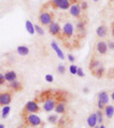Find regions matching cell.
Segmentation results:
<instances>
[{"mask_svg":"<svg viewBox=\"0 0 114 128\" xmlns=\"http://www.w3.org/2000/svg\"><path fill=\"white\" fill-rule=\"evenodd\" d=\"M74 2H78L75 0H51V5L54 8H58L62 10H66L71 7V5Z\"/></svg>","mask_w":114,"mask_h":128,"instance_id":"6da1fadb","label":"cell"},{"mask_svg":"<svg viewBox=\"0 0 114 128\" xmlns=\"http://www.w3.org/2000/svg\"><path fill=\"white\" fill-rule=\"evenodd\" d=\"M25 121H26L27 125L32 126V127H39L41 126L42 121H41V118L36 114H29L25 116Z\"/></svg>","mask_w":114,"mask_h":128,"instance_id":"7a4b0ae2","label":"cell"},{"mask_svg":"<svg viewBox=\"0 0 114 128\" xmlns=\"http://www.w3.org/2000/svg\"><path fill=\"white\" fill-rule=\"evenodd\" d=\"M39 22L45 26H49L54 22V15L50 12H41L39 15Z\"/></svg>","mask_w":114,"mask_h":128,"instance_id":"3957f363","label":"cell"},{"mask_svg":"<svg viewBox=\"0 0 114 128\" xmlns=\"http://www.w3.org/2000/svg\"><path fill=\"white\" fill-rule=\"evenodd\" d=\"M74 31H75V26L70 22L65 23V24L63 25V27H62V33H63V36H65L66 39L72 38L73 34H74Z\"/></svg>","mask_w":114,"mask_h":128,"instance_id":"277c9868","label":"cell"},{"mask_svg":"<svg viewBox=\"0 0 114 128\" xmlns=\"http://www.w3.org/2000/svg\"><path fill=\"white\" fill-rule=\"evenodd\" d=\"M23 110H24L25 114H36L40 110V106L35 101H29L24 106Z\"/></svg>","mask_w":114,"mask_h":128,"instance_id":"5b68a950","label":"cell"},{"mask_svg":"<svg viewBox=\"0 0 114 128\" xmlns=\"http://www.w3.org/2000/svg\"><path fill=\"white\" fill-rule=\"evenodd\" d=\"M13 100V94L10 92H1L0 93V106H9Z\"/></svg>","mask_w":114,"mask_h":128,"instance_id":"8992f818","label":"cell"},{"mask_svg":"<svg viewBox=\"0 0 114 128\" xmlns=\"http://www.w3.org/2000/svg\"><path fill=\"white\" fill-rule=\"evenodd\" d=\"M80 2H81V1H80ZM80 2H74V4H72V5H71V7L68 8L71 16L75 17V18H79V17L81 16V12H82V9H81Z\"/></svg>","mask_w":114,"mask_h":128,"instance_id":"52a82bcc","label":"cell"},{"mask_svg":"<svg viewBox=\"0 0 114 128\" xmlns=\"http://www.w3.org/2000/svg\"><path fill=\"white\" fill-rule=\"evenodd\" d=\"M48 31H49V33H50L51 35H54V36H61L62 27L59 26L58 23L54 20V22L48 26Z\"/></svg>","mask_w":114,"mask_h":128,"instance_id":"ba28073f","label":"cell"},{"mask_svg":"<svg viewBox=\"0 0 114 128\" xmlns=\"http://www.w3.org/2000/svg\"><path fill=\"white\" fill-rule=\"evenodd\" d=\"M95 49H96V52H97L98 54H100V56L106 54L107 51H108V46H107V43L105 41H98L97 43H96Z\"/></svg>","mask_w":114,"mask_h":128,"instance_id":"9c48e42d","label":"cell"},{"mask_svg":"<svg viewBox=\"0 0 114 128\" xmlns=\"http://www.w3.org/2000/svg\"><path fill=\"white\" fill-rule=\"evenodd\" d=\"M56 100L53 99V98H48V99L45 100L44 102V110L47 112H50L53 111L54 109H55V106H56Z\"/></svg>","mask_w":114,"mask_h":128,"instance_id":"30bf717a","label":"cell"},{"mask_svg":"<svg viewBox=\"0 0 114 128\" xmlns=\"http://www.w3.org/2000/svg\"><path fill=\"white\" fill-rule=\"evenodd\" d=\"M97 101L102 102L104 106H107L109 103V95L106 91H100L97 94Z\"/></svg>","mask_w":114,"mask_h":128,"instance_id":"8fae6325","label":"cell"},{"mask_svg":"<svg viewBox=\"0 0 114 128\" xmlns=\"http://www.w3.org/2000/svg\"><path fill=\"white\" fill-rule=\"evenodd\" d=\"M97 117H96V112L95 114H90L87 118V125L90 128H94L95 126H97Z\"/></svg>","mask_w":114,"mask_h":128,"instance_id":"7c38bea8","label":"cell"},{"mask_svg":"<svg viewBox=\"0 0 114 128\" xmlns=\"http://www.w3.org/2000/svg\"><path fill=\"white\" fill-rule=\"evenodd\" d=\"M4 76H5L6 82H9V83L16 80V78H17V74L14 70H8V72H6L5 74H4Z\"/></svg>","mask_w":114,"mask_h":128,"instance_id":"4fadbf2b","label":"cell"},{"mask_svg":"<svg viewBox=\"0 0 114 128\" xmlns=\"http://www.w3.org/2000/svg\"><path fill=\"white\" fill-rule=\"evenodd\" d=\"M50 46H51V48H53V50L56 52V54L58 56V58L63 60V59H64V53H63V51L61 50V48H59V46H57V43H56L55 41H51Z\"/></svg>","mask_w":114,"mask_h":128,"instance_id":"5bb4252c","label":"cell"},{"mask_svg":"<svg viewBox=\"0 0 114 128\" xmlns=\"http://www.w3.org/2000/svg\"><path fill=\"white\" fill-rule=\"evenodd\" d=\"M100 66H103V64L100 62L98 59L92 58L91 60H90V64H89V69L91 70V72H95V70L97 69V68H99Z\"/></svg>","mask_w":114,"mask_h":128,"instance_id":"9a60e30c","label":"cell"},{"mask_svg":"<svg viewBox=\"0 0 114 128\" xmlns=\"http://www.w3.org/2000/svg\"><path fill=\"white\" fill-rule=\"evenodd\" d=\"M103 111H104V114H105L106 118L111 119L114 114V106H112V104H107V106L104 108Z\"/></svg>","mask_w":114,"mask_h":128,"instance_id":"2e32d148","label":"cell"},{"mask_svg":"<svg viewBox=\"0 0 114 128\" xmlns=\"http://www.w3.org/2000/svg\"><path fill=\"white\" fill-rule=\"evenodd\" d=\"M55 111L56 114H65L66 112V104L65 102H57L55 106Z\"/></svg>","mask_w":114,"mask_h":128,"instance_id":"e0dca14e","label":"cell"},{"mask_svg":"<svg viewBox=\"0 0 114 128\" xmlns=\"http://www.w3.org/2000/svg\"><path fill=\"white\" fill-rule=\"evenodd\" d=\"M9 88L12 91H15V92H18V91H22L23 86H22V83L18 82V80H14V82H10L9 83Z\"/></svg>","mask_w":114,"mask_h":128,"instance_id":"ac0fdd59","label":"cell"},{"mask_svg":"<svg viewBox=\"0 0 114 128\" xmlns=\"http://www.w3.org/2000/svg\"><path fill=\"white\" fill-rule=\"evenodd\" d=\"M107 32H108V28H107L105 25H100L97 30H96V34H97L98 38H105L107 35Z\"/></svg>","mask_w":114,"mask_h":128,"instance_id":"d6986e66","label":"cell"},{"mask_svg":"<svg viewBox=\"0 0 114 128\" xmlns=\"http://www.w3.org/2000/svg\"><path fill=\"white\" fill-rule=\"evenodd\" d=\"M16 51H17V53H18L20 56H23V57L27 56V54L30 53V49L27 48L26 46H17V49H16Z\"/></svg>","mask_w":114,"mask_h":128,"instance_id":"ffe728a7","label":"cell"},{"mask_svg":"<svg viewBox=\"0 0 114 128\" xmlns=\"http://www.w3.org/2000/svg\"><path fill=\"white\" fill-rule=\"evenodd\" d=\"M92 75H94L95 77H97V78L104 77V76H105V68H104V66H100V67L97 68L95 72H92Z\"/></svg>","mask_w":114,"mask_h":128,"instance_id":"44dd1931","label":"cell"},{"mask_svg":"<svg viewBox=\"0 0 114 128\" xmlns=\"http://www.w3.org/2000/svg\"><path fill=\"white\" fill-rule=\"evenodd\" d=\"M75 28H77V31H78L79 33H85V31H86V23H85V20H79V22L77 23Z\"/></svg>","mask_w":114,"mask_h":128,"instance_id":"7402d4cb","label":"cell"},{"mask_svg":"<svg viewBox=\"0 0 114 128\" xmlns=\"http://www.w3.org/2000/svg\"><path fill=\"white\" fill-rule=\"evenodd\" d=\"M25 27H26V31L29 32L30 34L35 33V31H34V25L31 23V20H26V22H25Z\"/></svg>","mask_w":114,"mask_h":128,"instance_id":"603a6c76","label":"cell"},{"mask_svg":"<svg viewBox=\"0 0 114 128\" xmlns=\"http://www.w3.org/2000/svg\"><path fill=\"white\" fill-rule=\"evenodd\" d=\"M9 112H10V106H3V110H1V117H3L4 119H6L8 117V114H9Z\"/></svg>","mask_w":114,"mask_h":128,"instance_id":"cb8c5ba5","label":"cell"},{"mask_svg":"<svg viewBox=\"0 0 114 128\" xmlns=\"http://www.w3.org/2000/svg\"><path fill=\"white\" fill-rule=\"evenodd\" d=\"M96 117H97V122L102 125L103 121H104V114H103L102 110H97V112H96Z\"/></svg>","mask_w":114,"mask_h":128,"instance_id":"d4e9b609","label":"cell"},{"mask_svg":"<svg viewBox=\"0 0 114 128\" xmlns=\"http://www.w3.org/2000/svg\"><path fill=\"white\" fill-rule=\"evenodd\" d=\"M58 116L57 114H50V116L48 117V121L50 124H57L58 122Z\"/></svg>","mask_w":114,"mask_h":128,"instance_id":"484cf974","label":"cell"},{"mask_svg":"<svg viewBox=\"0 0 114 128\" xmlns=\"http://www.w3.org/2000/svg\"><path fill=\"white\" fill-rule=\"evenodd\" d=\"M34 31L39 34V35H44V34H45L44 28H42L41 26H39V25H34Z\"/></svg>","mask_w":114,"mask_h":128,"instance_id":"4316f807","label":"cell"},{"mask_svg":"<svg viewBox=\"0 0 114 128\" xmlns=\"http://www.w3.org/2000/svg\"><path fill=\"white\" fill-rule=\"evenodd\" d=\"M77 70H78V67L72 64V65L70 66V72L72 74V75H77Z\"/></svg>","mask_w":114,"mask_h":128,"instance_id":"83f0119b","label":"cell"},{"mask_svg":"<svg viewBox=\"0 0 114 128\" xmlns=\"http://www.w3.org/2000/svg\"><path fill=\"white\" fill-rule=\"evenodd\" d=\"M57 72H58L59 74H62V75H63L64 72H65V67H64V65H59L58 67H57Z\"/></svg>","mask_w":114,"mask_h":128,"instance_id":"f1b7e54d","label":"cell"},{"mask_svg":"<svg viewBox=\"0 0 114 128\" xmlns=\"http://www.w3.org/2000/svg\"><path fill=\"white\" fill-rule=\"evenodd\" d=\"M80 6H81V9L82 10H87V8H88V4H87V1H81L80 2Z\"/></svg>","mask_w":114,"mask_h":128,"instance_id":"f546056e","label":"cell"},{"mask_svg":"<svg viewBox=\"0 0 114 128\" xmlns=\"http://www.w3.org/2000/svg\"><path fill=\"white\" fill-rule=\"evenodd\" d=\"M45 78H46V80H47L48 83H53V82H54V77L50 75V74H47Z\"/></svg>","mask_w":114,"mask_h":128,"instance_id":"4dcf8cb0","label":"cell"},{"mask_svg":"<svg viewBox=\"0 0 114 128\" xmlns=\"http://www.w3.org/2000/svg\"><path fill=\"white\" fill-rule=\"evenodd\" d=\"M5 83H6L5 76H4V74H1V72H0V86H1V85H4Z\"/></svg>","mask_w":114,"mask_h":128,"instance_id":"1f68e13d","label":"cell"},{"mask_svg":"<svg viewBox=\"0 0 114 128\" xmlns=\"http://www.w3.org/2000/svg\"><path fill=\"white\" fill-rule=\"evenodd\" d=\"M77 75L80 76V77H83V76H85V74H83V70L81 69V68H78V70H77Z\"/></svg>","mask_w":114,"mask_h":128,"instance_id":"d6a6232c","label":"cell"},{"mask_svg":"<svg viewBox=\"0 0 114 128\" xmlns=\"http://www.w3.org/2000/svg\"><path fill=\"white\" fill-rule=\"evenodd\" d=\"M67 59H68V61H70L71 64H73L74 62V60H75V58L73 57V54H67Z\"/></svg>","mask_w":114,"mask_h":128,"instance_id":"836d02e7","label":"cell"},{"mask_svg":"<svg viewBox=\"0 0 114 128\" xmlns=\"http://www.w3.org/2000/svg\"><path fill=\"white\" fill-rule=\"evenodd\" d=\"M108 77L114 78V68H112V69L108 70Z\"/></svg>","mask_w":114,"mask_h":128,"instance_id":"e575fe53","label":"cell"},{"mask_svg":"<svg viewBox=\"0 0 114 128\" xmlns=\"http://www.w3.org/2000/svg\"><path fill=\"white\" fill-rule=\"evenodd\" d=\"M107 46H108L111 50H114V42L113 41H109L108 43H107Z\"/></svg>","mask_w":114,"mask_h":128,"instance_id":"d590c367","label":"cell"},{"mask_svg":"<svg viewBox=\"0 0 114 128\" xmlns=\"http://www.w3.org/2000/svg\"><path fill=\"white\" fill-rule=\"evenodd\" d=\"M111 30H112V35L114 36V22L111 24Z\"/></svg>","mask_w":114,"mask_h":128,"instance_id":"8d00e7d4","label":"cell"},{"mask_svg":"<svg viewBox=\"0 0 114 128\" xmlns=\"http://www.w3.org/2000/svg\"><path fill=\"white\" fill-rule=\"evenodd\" d=\"M111 99L114 101V91H113V92H112V94H111Z\"/></svg>","mask_w":114,"mask_h":128,"instance_id":"74e56055","label":"cell"},{"mask_svg":"<svg viewBox=\"0 0 114 128\" xmlns=\"http://www.w3.org/2000/svg\"><path fill=\"white\" fill-rule=\"evenodd\" d=\"M83 91H85V93H88V91H89V90H88V87H85V88H83Z\"/></svg>","mask_w":114,"mask_h":128,"instance_id":"f35d334b","label":"cell"},{"mask_svg":"<svg viewBox=\"0 0 114 128\" xmlns=\"http://www.w3.org/2000/svg\"><path fill=\"white\" fill-rule=\"evenodd\" d=\"M0 128H5V125H4V124H0Z\"/></svg>","mask_w":114,"mask_h":128,"instance_id":"ab89813d","label":"cell"},{"mask_svg":"<svg viewBox=\"0 0 114 128\" xmlns=\"http://www.w3.org/2000/svg\"><path fill=\"white\" fill-rule=\"evenodd\" d=\"M99 128H106V127H105V126H104V125H103V124H102V125L99 126Z\"/></svg>","mask_w":114,"mask_h":128,"instance_id":"60d3db41","label":"cell"},{"mask_svg":"<svg viewBox=\"0 0 114 128\" xmlns=\"http://www.w3.org/2000/svg\"><path fill=\"white\" fill-rule=\"evenodd\" d=\"M94 128H99V126H95V127Z\"/></svg>","mask_w":114,"mask_h":128,"instance_id":"b9f144b4","label":"cell"},{"mask_svg":"<svg viewBox=\"0 0 114 128\" xmlns=\"http://www.w3.org/2000/svg\"><path fill=\"white\" fill-rule=\"evenodd\" d=\"M94 1H98V0H94Z\"/></svg>","mask_w":114,"mask_h":128,"instance_id":"7bdbcfd3","label":"cell"},{"mask_svg":"<svg viewBox=\"0 0 114 128\" xmlns=\"http://www.w3.org/2000/svg\"><path fill=\"white\" fill-rule=\"evenodd\" d=\"M57 128H59V127H57Z\"/></svg>","mask_w":114,"mask_h":128,"instance_id":"ee69618b","label":"cell"}]
</instances>
